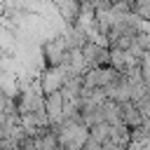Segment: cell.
I'll return each instance as SVG.
<instances>
[{
    "instance_id": "52a82bcc",
    "label": "cell",
    "mask_w": 150,
    "mask_h": 150,
    "mask_svg": "<svg viewBox=\"0 0 150 150\" xmlns=\"http://www.w3.org/2000/svg\"><path fill=\"white\" fill-rule=\"evenodd\" d=\"M138 110H141V115L145 117V122H150V96L138 103Z\"/></svg>"
},
{
    "instance_id": "277c9868",
    "label": "cell",
    "mask_w": 150,
    "mask_h": 150,
    "mask_svg": "<svg viewBox=\"0 0 150 150\" xmlns=\"http://www.w3.org/2000/svg\"><path fill=\"white\" fill-rule=\"evenodd\" d=\"M120 122L127 129H136V127L145 124V117L141 115L138 105H134L131 101H124V103H120Z\"/></svg>"
},
{
    "instance_id": "8992f818",
    "label": "cell",
    "mask_w": 150,
    "mask_h": 150,
    "mask_svg": "<svg viewBox=\"0 0 150 150\" xmlns=\"http://www.w3.org/2000/svg\"><path fill=\"white\" fill-rule=\"evenodd\" d=\"M0 47H2V49H12V47H14V38H12L7 30H0Z\"/></svg>"
},
{
    "instance_id": "5b68a950",
    "label": "cell",
    "mask_w": 150,
    "mask_h": 150,
    "mask_svg": "<svg viewBox=\"0 0 150 150\" xmlns=\"http://www.w3.org/2000/svg\"><path fill=\"white\" fill-rule=\"evenodd\" d=\"M110 129H112V124H108V122H98V124L89 127V138L103 145V143L110 138Z\"/></svg>"
},
{
    "instance_id": "7a4b0ae2",
    "label": "cell",
    "mask_w": 150,
    "mask_h": 150,
    "mask_svg": "<svg viewBox=\"0 0 150 150\" xmlns=\"http://www.w3.org/2000/svg\"><path fill=\"white\" fill-rule=\"evenodd\" d=\"M80 52H82V56H84V61H87L89 68H94V66H110L108 63L110 61V47L98 45L96 40L87 38V42L80 47Z\"/></svg>"
},
{
    "instance_id": "ba28073f",
    "label": "cell",
    "mask_w": 150,
    "mask_h": 150,
    "mask_svg": "<svg viewBox=\"0 0 150 150\" xmlns=\"http://www.w3.org/2000/svg\"><path fill=\"white\" fill-rule=\"evenodd\" d=\"M101 150H124V148H122V145H117V143H112V141L108 138V141L101 145Z\"/></svg>"
},
{
    "instance_id": "6da1fadb",
    "label": "cell",
    "mask_w": 150,
    "mask_h": 150,
    "mask_svg": "<svg viewBox=\"0 0 150 150\" xmlns=\"http://www.w3.org/2000/svg\"><path fill=\"white\" fill-rule=\"evenodd\" d=\"M68 52H70V49H68V45H66V38H63V35L47 40V42H45V47H42V54H45V63H47V68L63 66V61H66Z\"/></svg>"
},
{
    "instance_id": "3957f363",
    "label": "cell",
    "mask_w": 150,
    "mask_h": 150,
    "mask_svg": "<svg viewBox=\"0 0 150 150\" xmlns=\"http://www.w3.org/2000/svg\"><path fill=\"white\" fill-rule=\"evenodd\" d=\"M63 82H66V70H63L61 66H56V68H47V70L40 75V89H42V94L61 91Z\"/></svg>"
}]
</instances>
